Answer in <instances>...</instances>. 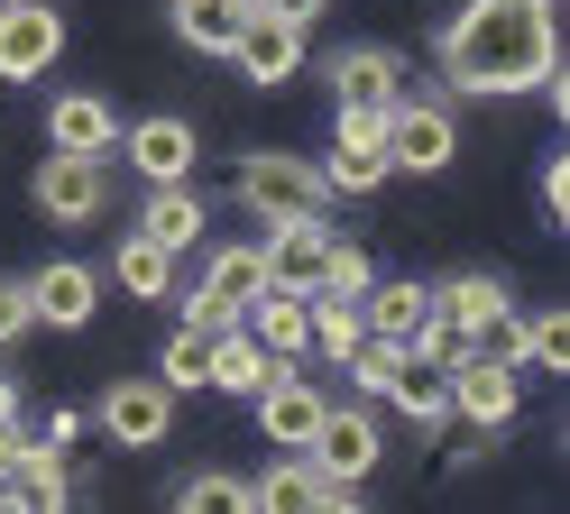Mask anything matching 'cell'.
<instances>
[{
    "instance_id": "cell-16",
    "label": "cell",
    "mask_w": 570,
    "mask_h": 514,
    "mask_svg": "<svg viewBox=\"0 0 570 514\" xmlns=\"http://www.w3.org/2000/svg\"><path fill=\"white\" fill-rule=\"evenodd\" d=\"M120 147H129V166L148 175V184H185V175H194V129L175 120V110H157V120H129Z\"/></svg>"
},
{
    "instance_id": "cell-31",
    "label": "cell",
    "mask_w": 570,
    "mask_h": 514,
    "mask_svg": "<svg viewBox=\"0 0 570 514\" xmlns=\"http://www.w3.org/2000/svg\"><path fill=\"white\" fill-rule=\"evenodd\" d=\"M175 505H194V514H239V505H248V477L203 468V477H185V487H175Z\"/></svg>"
},
{
    "instance_id": "cell-5",
    "label": "cell",
    "mask_w": 570,
    "mask_h": 514,
    "mask_svg": "<svg viewBox=\"0 0 570 514\" xmlns=\"http://www.w3.org/2000/svg\"><path fill=\"white\" fill-rule=\"evenodd\" d=\"M304 459L323 468V477H368V468L386 459V423L368 414V404H323V423H313Z\"/></svg>"
},
{
    "instance_id": "cell-11",
    "label": "cell",
    "mask_w": 570,
    "mask_h": 514,
    "mask_svg": "<svg viewBox=\"0 0 570 514\" xmlns=\"http://www.w3.org/2000/svg\"><path fill=\"white\" fill-rule=\"evenodd\" d=\"M248 404H258V432L276 441V451H304V441H313V423H323V404H332V395L313 386V377H304L295 358H285V367H276V377H267L258 395H248Z\"/></svg>"
},
{
    "instance_id": "cell-22",
    "label": "cell",
    "mask_w": 570,
    "mask_h": 514,
    "mask_svg": "<svg viewBox=\"0 0 570 514\" xmlns=\"http://www.w3.org/2000/svg\"><path fill=\"white\" fill-rule=\"evenodd\" d=\"M138 230H148L157 248L185 257L203 239V202H194V184H148V211H138Z\"/></svg>"
},
{
    "instance_id": "cell-13",
    "label": "cell",
    "mask_w": 570,
    "mask_h": 514,
    "mask_svg": "<svg viewBox=\"0 0 570 514\" xmlns=\"http://www.w3.org/2000/svg\"><path fill=\"white\" fill-rule=\"evenodd\" d=\"M332 101L396 110V101H405V56H396V47H341V56H332Z\"/></svg>"
},
{
    "instance_id": "cell-7",
    "label": "cell",
    "mask_w": 570,
    "mask_h": 514,
    "mask_svg": "<svg viewBox=\"0 0 570 514\" xmlns=\"http://www.w3.org/2000/svg\"><path fill=\"white\" fill-rule=\"evenodd\" d=\"M323 248H332L323 211L258 220V276H267V285H285V294H313V285H323Z\"/></svg>"
},
{
    "instance_id": "cell-32",
    "label": "cell",
    "mask_w": 570,
    "mask_h": 514,
    "mask_svg": "<svg viewBox=\"0 0 570 514\" xmlns=\"http://www.w3.org/2000/svg\"><path fill=\"white\" fill-rule=\"evenodd\" d=\"M368 276H377V267H368L360 239H332V248H323V294H368Z\"/></svg>"
},
{
    "instance_id": "cell-24",
    "label": "cell",
    "mask_w": 570,
    "mask_h": 514,
    "mask_svg": "<svg viewBox=\"0 0 570 514\" xmlns=\"http://www.w3.org/2000/svg\"><path fill=\"white\" fill-rule=\"evenodd\" d=\"M386 404H396V414L414 423V432H442L451 423V377H442V367H396V386H386Z\"/></svg>"
},
{
    "instance_id": "cell-37",
    "label": "cell",
    "mask_w": 570,
    "mask_h": 514,
    "mask_svg": "<svg viewBox=\"0 0 570 514\" xmlns=\"http://www.w3.org/2000/svg\"><path fill=\"white\" fill-rule=\"evenodd\" d=\"M258 10H276V19H323L332 0H258Z\"/></svg>"
},
{
    "instance_id": "cell-19",
    "label": "cell",
    "mask_w": 570,
    "mask_h": 514,
    "mask_svg": "<svg viewBox=\"0 0 570 514\" xmlns=\"http://www.w3.org/2000/svg\"><path fill=\"white\" fill-rule=\"evenodd\" d=\"M423 313H433V285H414V276H368V294H360V322L377 340H405Z\"/></svg>"
},
{
    "instance_id": "cell-14",
    "label": "cell",
    "mask_w": 570,
    "mask_h": 514,
    "mask_svg": "<svg viewBox=\"0 0 570 514\" xmlns=\"http://www.w3.org/2000/svg\"><path fill=\"white\" fill-rule=\"evenodd\" d=\"M101 194H111V184H101V157H65V147H56V157L38 166V211L65 220V230H75V220H92Z\"/></svg>"
},
{
    "instance_id": "cell-15",
    "label": "cell",
    "mask_w": 570,
    "mask_h": 514,
    "mask_svg": "<svg viewBox=\"0 0 570 514\" xmlns=\"http://www.w3.org/2000/svg\"><path fill=\"white\" fill-rule=\"evenodd\" d=\"M47 147H65V157H111V147H120V110L101 101V92H56Z\"/></svg>"
},
{
    "instance_id": "cell-21",
    "label": "cell",
    "mask_w": 570,
    "mask_h": 514,
    "mask_svg": "<svg viewBox=\"0 0 570 514\" xmlns=\"http://www.w3.org/2000/svg\"><path fill=\"white\" fill-rule=\"evenodd\" d=\"M111 285H129L138 304H166V294H175V248H157L148 230H129L111 248Z\"/></svg>"
},
{
    "instance_id": "cell-6",
    "label": "cell",
    "mask_w": 570,
    "mask_h": 514,
    "mask_svg": "<svg viewBox=\"0 0 570 514\" xmlns=\"http://www.w3.org/2000/svg\"><path fill=\"white\" fill-rule=\"evenodd\" d=\"M442 377H451V423H479V432H497L515 414V395H524V367L488 358V349H460Z\"/></svg>"
},
{
    "instance_id": "cell-12",
    "label": "cell",
    "mask_w": 570,
    "mask_h": 514,
    "mask_svg": "<svg viewBox=\"0 0 570 514\" xmlns=\"http://www.w3.org/2000/svg\"><path fill=\"white\" fill-rule=\"evenodd\" d=\"M28 304H38L47 330H83V322L101 313V276L83 267V257H56V267L28 276Z\"/></svg>"
},
{
    "instance_id": "cell-20",
    "label": "cell",
    "mask_w": 570,
    "mask_h": 514,
    "mask_svg": "<svg viewBox=\"0 0 570 514\" xmlns=\"http://www.w3.org/2000/svg\"><path fill=\"white\" fill-rule=\"evenodd\" d=\"M304 322H313V330H304V349H323L332 367H341L350 349L368 340V322H360V294H323V285H313V294H304Z\"/></svg>"
},
{
    "instance_id": "cell-10",
    "label": "cell",
    "mask_w": 570,
    "mask_h": 514,
    "mask_svg": "<svg viewBox=\"0 0 570 514\" xmlns=\"http://www.w3.org/2000/svg\"><path fill=\"white\" fill-rule=\"evenodd\" d=\"M230 65H239V73H248L258 92L295 83V73H304V19H276V10H258V0H248V28H239Z\"/></svg>"
},
{
    "instance_id": "cell-35",
    "label": "cell",
    "mask_w": 570,
    "mask_h": 514,
    "mask_svg": "<svg viewBox=\"0 0 570 514\" xmlns=\"http://www.w3.org/2000/svg\"><path fill=\"white\" fill-rule=\"evenodd\" d=\"M28 441H38L28 423H0V505H10V477H19V459H28Z\"/></svg>"
},
{
    "instance_id": "cell-25",
    "label": "cell",
    "mask_w": 570,
    "mask_h": 514,
    "mask_svg": "<svg viewBox=\"0 0 570 514\" xmlns=\"http://www.w3.org/2000/svg\"><path fill=\"white\" fill-rule=\"evenodd\" d=\"M507 304H515V294L497 285V276H479V267H470V276H442V285H433V313H442V322H460V330H479V322H497Z\"/></svg>"
},
{
    "instance_id": "cell-3",
    "label": "cell",
    "mask_w": 570,
    "mask_h": 514,
    "mask_svg": "<svg viewBox=\"0 0 570 514\" xmlns=\"http://www.w3.org/2000/svg\"><path fill=\"white\" fill-rule=\"evenodd\" d=\"M239 202L258 211V220H295V211H323L332 202V184L313 157H285V147H258V157L239 166Z\"/></svg>"
},
{
    "instance_id": "cell-18",
    "label": "cell",
    "mask_w": 570,
    "mask_h": 514,
    "mask_svg": "<svg viewBox=\"0 0 570 514\" xmlns=\"http://www.w3.org/2000/svg\"><path fill=\"white\" fill-rule=\"evenodd\" d=\"M276 367H285V358H267L239 322H230V330H212V395H239V404H248V395L276 377Z\"/></svg>"
},
{
    "instance_id": "cell-4",
    "label": "cell",
    "mask_w": 570,
    "mask_h": 514,
    "mask_svg": "<svg viewBox=\"0 0 570 514\" xmlns=\"http://www.w3.org/2000/svg\"><path fill=\"white\" fill-rule=\"evenodd\" d=\"M258 239H230V248H212L203 257V285L185 294V330H230L248 313V294H258Z\"/></svg>"
},
{
    "instance_id": "cell-9",
    "label": "cell",
    "mask_w": 570,
    "mask_h": 514,
    "mask_svg": "<svg viewBox=\"0 0 570 514\" xmlns=\"http://www.w3.org/2000/svg\"><path fill=\"white\" fill-rule=\"evenodd\" d=\"M65 56V19L47 0H0V83H38Z\"/></svg>"
},
{
    "instance_id": "cell-17",
    "label": "cell",
    "mask_w": 570,
    "mask_h": 514,
    "mask_svg": "<svg viewBox=\"0 0 570 514\" xmlns=\"http://www.w3.org/2000/svg\"><path fill=\"white\" fill-rule=\"evenodd\" d=\"M239 330H248V340H258L267 358H304V294H285V285H258V294H248V313H239Z\"/></svg>"
},
{
    "instance_id": "cell-23",
    "label": "cell",
    "mask_w": 570,
    "mask_h": 514,
    "mask_svg": "<svg viewBox=\"0 0 570 514\" xmlns=\"http://www.w3.org/2000/svg\"><path fill=\"white\" fill-rule=\"evenodd\" d=\"M175 28H185L194 56H230L248 28V0H175Z\"/></svg>"
},
{
    "instance_id": "cell-29",
    "label": "cell",
    "mask_w": 570,
    "mask_h": 514,
    "mask_svg": "<svg viewBox=\"0 0 570 514\" xmlns=\"http://www.w3.org/2000/svg\"><path fill=\"white\" fill-rule=\"evenodd\" d=\"M313 166H323L332 194H377V184H386V147H341L332 138V157H313Z\"/></svg>"
},
{
    "instance_id": "cell-36",
    "label": "cell",
    "mask_w": 570,
    "mask_h": 514,
    "mask_svg": "<svg viewBox=\"0 0 570 514\" xmlns=\"http://www.w3.org/2000/svg\"><path fill=\"white\" fill-rule=\"evenodd\" d=\"M543 211H552V230H561V211H570V166L561 157L543 166Z\"/></svg>"
},
{
    "instance_id": "cell-34",
    "label": "cell",
    "mask_w": 570,
    "mask_h": 514,
    "mask_svg": "<svg viewBox=\"0 0 570 514\" xmlns=\"http://www.w3.org/2000/svg\"><path fill=\"white\" fill-rule=\"evenodd\" d=\"M38 330V304H28V276H0V349H19Z\"/></svg>"
},
{
    "instance_id": "cell-2",
    "label": "cell",
    "mask_w": 570,
    "mask_h": 514,
    "mask_svg": "<svg viewBox=\"0 0 570 514\" xmlns=\"http://www.w3.org/2000/svg\"><path fill=\"white\" fill-rule=\"evenodd\" d=\"M451 157H460V120H451V101L405 92L396 110H386V175H442Z\"/></svg>"
},
{
    "instance_id": "cell-33",
    "label": "cell",
    "mask_w": 570,
    "mask_h": 514,
    "mask_svg": "<svg viewBox=\"0 0 570 514\" xmlns=\"http://www.w3.org/2000/svg\"><path fill=\"white\" fill-rule=\"evenodd\" d=\"M524 358H543V367L570 358V322H561V304H552V313H524Z\"/></svg>"
},
{
    "instance_id": "cell-8",
    "label": "cell",
    "mask_w": 570,
    "mask_h": 514,
    "mask_svg": "<svg viewBox=\"0 0 570 514\" xmlns=\"http://www.w3.org/2000/svg\"><path fill=\"white\" fill-rule=\"evenodd\" d=\"M92 423L120 441V451H157V441L175 432V395L157 386V377H111L101 386V404H92Z\"/></svg>"
},
{
    "instance_id": "cell-27",
    "label": "cell",
    "mask_w": 570,
    "mask_h": 514,
    "mask_svg": "<svg viewBox=\"0 0 570 514\" xmlns=\"http://www.w3.org/2000/svg\"><path fill=\"white\" fill-rule=\"evenodd\" d=\"M157 386L166 395H203L212 386V330H175L166 358H157Z\"/></svg>"
},
{
    "instance_id": "cell-26",
    "label": "cell",
    "mask_w": 570,
    "mask_h": 514,
    "mask_svg": "<svg viewBox=\"0 0 570 514\" xmlns=\"http://www.w3.org/2000/svg\"><path fill=\"white\" fill-rule=\"evenodd\" d=\"M65 496H75V487H65V451H56V441H47V451L28 441V459H19V477H10V505H38V514H56Z\"/></svg>"
},
{
    "instance_id": "cell-38",
    "label": "cell",
    "mask_w": 570,
    "mask_h": 514,
    "mask_svg": "<svg viewBox=\"0 0 570 514\" xmlns=\"http://www.w3.org/2000/svg\"><path fill=\"white\" fill-rule=\"evenodd\" d=\"M0 423H19V386L10 377H0Z\"/></svg>"
},
{
    "instance_id": "cell-1",
    "label": "cell",
    "mask_w": 570,
    "mask_h": 514,
    "mask_svg": "<svg viewBox=\"0 0 570 514\" xmlns=\"http://www.w3.org/2000/svg\"><path fill=\"white\" fill-rule=\"evenodd\" d=\"M561 65L552 0H460L442 28V83L460 101L479 92H543V73Z\"/></svg>"
},
{
    "instance_id": "cell-30",
    "label": "cell",
    "mask_w": 570,
    "mask_h": 514,
    "mask_svg": "<svg viewBox=\"0 0 570 514\" xmlns=\"http://www.w3.org/2000/svg\"><path fill=\"white\" fill-rule=\"evenodd\" d=\"M460 349H470V330H460V322H442V313H423V322L405 330V358H414V367H451Z\"/></svg>"
},
{
    "instance_id": "cell-28",
    "label": "cell",
    "mask_w": 570,
    "mask_h": 514,
    "mask_svg": "<svg viewBox=\"0 0 570 514\" xmlns=\"http://www.w3.org/2000/svg\"><path fill=\"white\" fill-rule=\"evenodd\" d=\"M248 505H267V514H304V505H313V459H304V451H285L267 477H248Z\"/></svg>"
}]
</instances>
